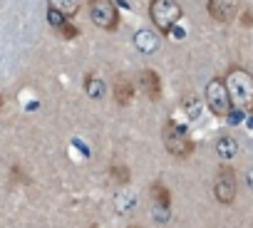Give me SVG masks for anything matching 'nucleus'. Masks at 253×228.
<instances>
[{"instance_id":"1","label":"nucleus","mask_w":253,"mask_h":228,"mask_svg":"<svg viewBox=\"0 0 253 228\" xmlns=\"http://www.w3.org/2000/svg\"><path fill=\"white\" fill-rule=\"evenodd\" d=\"M226 87H228V94H231V102L238 112H253V77L241 70V67H233L228 75H226Z\"/></svg>"},{"instance_id":"2","label":"nucleus","mask_w":253,"mask_h":228,"mask_svg":"<svg viewBox=\"0 0 253 228\" xmlns=\"http://www.w3.org/2000/svg\"><path fill=\"white\" fill-rule=\"evenodd\" d=\"M164 147H167V152L169 154H174V156H189L191 152H194V142H191V137H189V129L184 127V124H179V122H167L164 124Z\"/></svg>"},{"instance_id":"3","label":"nucleus","mask_w":253,"mask_h":228,"mask_svg":"<svg viewBox=\"0 0 253 228\" xmlns=\"http://www.w3.org/2000/svg\"><path fill=\"white\" fill-rule=\"evenodd\" d=\"M149 15H152V23L159 28V33H169L181 20V5L176 0H152Z\"/></svg>"},{"instance_id":"4","label":"nucleus","mask_w":253,"mask_h":228,"mask_svg":"<svg viewBox=\"0 0 253 228\" xmlns=\"http://www.w3.org/2000/svg\"><path fill=\"white\" fill-rule=\"evenodd\" d=\"M206 104L211 107V112L216 114V117H226V114L231 112L233 102H231L226 79H211L206 84Z\"/></svg>"},{"instance_id":"5","label":"nucleus","mask_w":253,"mask_h":228,"mask_svg":"<svg viewBox=\"0 0 253 228\" xmlns=\"http://www.w3.org/2000/svg\"><path fill=\"white\" fill-rule=\"evenodd\" d=\"M89 18L102 30H114L119 23V13L112 0H89Z\"/></svg>"},{"instance_id":"6","label":"nucleus","mask_w":253,"mask_h":228,"mask_svg":"<svg viewBox=\"0 0 253 228\" xmlns=\"http://www.w3.org/2000/svg\"><path fill=\"white\" fill-rule=\"evenodd\" d=\"M213 196L218 203H233L236 198V176L231 169H218L213 179Z\"/></svg>"},{"instance_id":"7","label":"nucleus","mask_w":253,"mask_h":228,"mask_svg":"<svg viewBox=\"0 0 253 228\" xmlns=\"http://www.w3.org/2000/svg\"><path fill=\"white\" fill-rule=\"evenodd\" d=\"M209 13L218 23H228L238 13V0H209Z\"/></svg>"},{"instance_id":"8","label":"nucleus","mask_w":253,"mask_h":228,"mask_svg":"<svg viewBox=\"0 0 253 228\" xmlns=\"http://www.w3.org/2000/svg\"><path fill=\"white\" fill-rule=\"evenodd\" d=\"M134 45H137L139 52L154 55V52L159 50V35L152 33V30H137V33H134Z\"/></svg>"},{"instance_id":"9","label":"nucleus","mask_w":253,"mask_h":228,"mask_svg":"<svg viewBox=\"0 0 253 228\" xmlns=\"http://www.w3.org/2000/svg\"><path fill=\"white\" fill-rule=\"evenodd\" d=\"M139 87L147 92L149 99H159L162 97V82H159V75L154 70H144L139 75Z\"/></svg>"},{"instance_id":"10","label":"nucleus","mask_w":253,"mask_h":228,"mask_svg":"<svg viewBox=\"0 0 253 228\" xmlns=\"http://www.w3.org/2000/svg\"><path fill=\"white\" fill-rule=\"evenodd\" d=\"M114 203H117V211H119V213H132L134 206H137V193L129 191V189H122V191L117 193Z\"/></svg>"},{"instance_id":"11","label":"nucleus","mask_w":253,"mask_h":228,"mask_svg":"<svg viewBox=\"0 0 253 228\" xmlns=\"http://www.w3.org/2000/svg\"><path fill=\"white\" fill-rule=\"evenodd\" d=\"M216 154L223 159V161H231L236 154H238V142L233 137H221L216 142Z\"/></svg>"},{"instance_id":"12","label":"nucleus","mask_w":253,"mask_h":228,"mask_svg":"<svg viewBox=\"0 0 253 228\" xmlns=\"http://www.w3.org/2000/svg\"><path fill=\"white\" fill-rule=\"evenodd\" d=\"M132 97H134V87H132V82L122 77V79L117 82V87H114V99H117V104L126 107V104L132 102Z\"/></svg>"},{"instance_id":"13","label":"nucleus","mask_w":253,"mask_h":228,"mask_svg":"<svg viewBox=\"0 0 253 228\" xmlns=\"http://www.w3.org/2000/svg\"><path fill=\"white\" fill-rule=\"evenodd\" d=\"M84 92H87V97H92V99H102L104 92H107V84H104V79H99L97 75H89V77L84 79Z\"/></svg>"},{"instance_id":"14","label":"nucleus","mask_w":253,"mask_h":228,"mask_svg":"<svg viewBox=\"0 0 253 228\" xmlns=\"http://www.w3.org/2000/svg\"><path fill=\"white\" fill-rule=\"evenodd\" d=\"M50 8L62 13L65 18H72L80 10V0H50Z\"/></svg>"},{"instance_id":"15","label":"nucleus","mask_w":253,"mask_h":228,"mask_svg":"<svg viewBox=\"0 0 253 228\" xmlns=\"http://www.w3.org/2000/svg\"><path fill=\"white\" fill-rule=\"evenodd\" d=\"M184 109L189 114V119H199L201 117V102H199V97L196 94H186L184 97Z\"/></svg>"},{"instance_id":"16","label":"nucleus","mask_w":253,"mask_h":228,"mask_svg":"<svg viewBox=\"0 0 253 228\" xmlns=\"http://www.w3.org/2000/svg\"><path fill=\"white\" fill-rule=\"evenodd\" d=\"M152 191H154V201H157L162 208H169V191H167L162 184H154Z\"/></svg>"},{"instance_id":"17","label":"nucleus","mask_w":253,"mask_h":228,"mask_svg":"<svg viewBox=\"0 0 253 228\" xmlns=\"http://www.w3.org/2000/svg\"><path fill=\"white\" fill-rule=\"evenodd\" d=\"M47 20H50V25H55V28H60V30H62L65 25H67V23H65L67 18H65L62 13H57V10H52V8L47 10Z\"/></svg>"},{"instance_id":"18","label":"nucleus","mask_w":253,"mask_h":228,"mask_svg":"<svg viewBox=\"0 0 253 228\" xmlns=\"http://www.w3.org/2000/svg\"><path fill=\"white\" fill-rule=\"evenodd\" d=\"M246 181H248V186L253 189V169H248V174H246Z\"/></svg>"},{"instance_id":"19","label":"nucleus","mask_w":253,"mask_h":228,"mask_svg":"<svg viewBox=\"0 0 253 228\" xmlns=\"http://www.w3.org/2000/svg\"><path fill=\"white\" fill-rule=\"evenodd\" d=\"M132 228H137V226H132Z\"/></svg>"}]
</instances>
